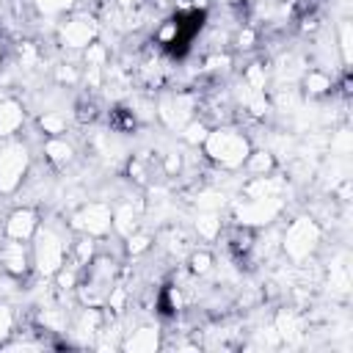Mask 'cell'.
Returning a JSON list of instances; mask_svg holds the SVG:
<instances>
[{
	"mask_svg": "<svg viewBox=\"0 0 353 353\" xmlns=\"http://www.w3.org/2000/svg\"><path fill=\"white\" fill-rule=\"evenodd\" d=\"M201 149L221 168H243V163H245V157H248V152L254 146H251V141L237 127L218 124V127H210Z\"/></svg>",
	"mask_w": 353,
	"mask_h": 353,
	"instance_id": "obj_1",
	"label": "cell"
},
{
	"mask_svg": "<svg viewBox=\"0 0 353 353\" xmlns=\"http://www.w3.org/2000/svg\"><path fill=\"white\" fill-rule=\"evenodd\" d=\"M66 259H69L66 237L55 226H50V223L41 226L39 223V229L33 234V248H30V262H33L36 273L44 276V279H52L63 268Z\"/></svg>",
	"mask_w": 353,
	"mask_h": 353,
	"instance_id": "obj_2",
	"label": "cell"
},
{
	"mask_svg": "<svg viewBox=\"0 0 353 353\" xmlns=\"http://www.w3.org/2000/svg\"><path fill=\"white\" fill-rule=\"evenodd\" d=\"M320 240H323V232H320L317 221L309 215H301L287 226V232L281 237V251L292 262H306L320 248Z\"/></svg>",
	"mask_w": 353,
	"mask_h": 353,
	"instance_id": "obj_3",
	"label": "cell"
},
{
	"mask_svg": "<svg viewBox=\"0 0 353 353\" xmlns=\"http://www.w3.org/2000/svg\"><path fill=\"white\" fill-rule=\"evenodd\" d=\"M30 168V154L22 141H11L0 149V196H11L19 190Z\"/></svg>",
	"mask_w": 353,
	"mask_h": 353,
	"instance_id": "obj_4",
	"label": "cell"
},
{
	"mask_svg": "<svg viewBox=\"0 0 353 353\" xmlns=\"http://www.w3.org/2000/svg\"><path fill=\"white\" fill-rule=\"evenodd\" d=\"M284 210V201L279 196H248L234 207V221L240 226H268L273 223Z\"/></svg>",
	"mask_w": 353,
	"mask_h": 353,
	"instance_id": "obj_5",
	"label": "cell"
},
{
	"mask_svg": "<svg viewBox=\"0 0 353 353\" xmlns=\"http://www.w3.org/2000/svg\"><path fill=\"white\" fill-rule=\"evenodd\" d=\"M72 226L80 229L88 237H108L113 232V207L105 201H85L74 215H72Z\"/></svg>",
	"mask_w": 353,
	"mask_h": 353,
	"instance_id": "obj_6",
	"label": "cell"
},
{
	"mask_svg": "<svg viewBox=\"0 0 353 353\" xmlns=\"http://www.w3.org/2000/svg\"><path fill=\"white\" fill-rule=\"evenodd\" d=\"M99 36V25L91 14H72L58 25V41L66 50H85Z\"/></svg>",
	"mask_w": 353,
	"mask_h": 353,
	"instance_id": "obj_7",
	"label": "cell"
},
{
	"mask_svg": "<svg viewBox=\"0 0 353 353\" xmlns=\"http://www.w3.org/2000/svg\"><path fill=\"white\" fill-rule=\"evenodd\" d=\"M30 251H28V243L25 240H11V237H3L0 243V268L3 273L19 279L30 270Z\"/></svg>",
	"mask_w": 353,
	"mask_h": 353,
	"instance_id": "obj_8",
	"label": "cell"
},
{
	"mask_svg": "<svg viewBox=\"0 0 353 353\" xmlns=\"http://www.w3.org/2000/svg\"><path fill=\"white\" fill-rule=\"evenodd\" d=\"M39 212L33 207H17L8 212L6 223H3V234L11 237V240H33L36 229H39Z\"/></svg>",
	"mask_w": 353,
	"mask_h": 353,
	"instance_id": "obj_9",
	"label": "cell"
},
{
	"mask_svg": "<svg viewBox=\"0 0 353 353\" xmlns=\"http://www.w3.org/2000/svg\"><path fill=\"white\" fill-rule=\"evenodd\" d=\"M124 350L130 353H154L160 347V331L157 325H141L132 334H127V339L121 342Z\"/></svg>",
	"mask_w": 353,
	"mask_h": 353,
	"instance_id": "obj_10",
	"label": "cell"
},
{
	"mask_svg": "<svg viewBox=\"0 0 353 353\" xmlns=\"http://www.w3.org/2000/svg\"><path fill=\"white\" fill-rule=\"evenodd\" d=\"M25 124V108L17 99H0V138H11Z\"/></svg>",
	"mask_w": 353,
	"mask_h": 353,
	"instance_id": "obj_11",
	"label": "cell"
},
{
	"mask_svg": "<svg viewBox=\"0 0 353 353\" xmlns=\"http://www.w3.org/2000/svg\"><path fill=\"white\" fill-rule=\"evenodd\" d=\"M273 168H276V157L268 149H251L245 163H243V171L251 174V179L254 176H268V174H273Z\"/></svg>",
	"mask_w": 353,
	"mask_h": 353,
	"instance_id": "obj_12",
	"label": "cell"
},
{
	"mask_svg": "<svg viewBox=\"0 0 353 353\" xmlns=\"http://www.w3.org/2000/svg\"><path fill=\"white\" fill-rule=\"evenodd\" d=\"M44 157H47L52 165H66V163H72V157H74V146H72L63 135H52V138L44 141Z\"/></svg>",
	"mask_w": 353,
	"mask_h": 353,
	"instance_id": "obj_13",
	"label": "cell"
},
{
	"mask_svg": "<svg viewBox=\"0 0 353 353\" xmlns=\"http://www.w3.org/2000/svg\"><path fill=\"white\" fill-rule=\"evenodd\" d=\"M138 229V212L132 210V204H121L113 210V232L121 237H130Z\"/></svg>",
	"mask_w": 353,
	"mask_h": 353,
	"instance_id": "obj_14",
	"label": "cell"
},
{
	"mask_svg": "<svg viewBox=\"0 0 353 353\" xmlns=\"http://www.w3.org/2000/svg\"><path fill=\"white\" fill-rule=\"evenodd\" d=\"M196 232L204 240H215L221 234V212L218 210H199V215H196Z\"/></svg>",
	"mask_w": 353,
	"mask_h": 353,
	"instance_id": "obj_15",
	"label": "cell"
},
{
	"mask_svg": "<svg viewBox=\"0 0 353 353\" xmlns=\"http://www.w3.org/2000/svg\"><path fill=\"white\" fill-rule=\"evenodd\" d=\"M303 88H306V94H312V97H323V94H328V91L334 88V80H331L325 72H320V69H309V72L303 74Z\"/></svg>",
	"mask_w": 353,
	"mask_h": 353,
	"instance_id": "obj_16",
	"label": "cell"
},
{
	"mask_svg": "<svg viewBox=\"0 0 353 353\" xmlns=\"http://www.w3.org/2000/svg\"><path fill=\"white\" fill-rule=\"evenodd\" d=\"M66 127H69V119H66L63 113H58V110H44V113L39 116V130L47 132L50 138H52V135H63Z\"/></svg>",
	"mask_w": 353,
	"mask_h": 353,
	"instance_id": "obj_17",
	"label": "cell"
},
{
	"mask_svg": "<svg viewBox=\"0 0 353 353\" xmlns=\"http://www.w3.org/2000/svg\"><path fill=\"white\" fill-rule=\"evenodd\" d=\"M207 132H210V124L201 121V119H190V121L182 124V141L190 143V146H201Z\"/></svg>",
	"mask_w": 353,
	"mask_h": 353,
	"instance_id": "obj_18",
	"label": "cell"
},
{
	"mask_svg": "<svg viewBox=\"0 0 353 353\" xmlns=\"http://www.w3.org/2000/svg\"><path fill=\"white\" fill-rule=\"evenodd\" d=\"M212 265H215V259H212V254H210L207 248H196V251H190L188 268H190L193 276H207V273L212 270Z\"/></svg>",
	"mask_w": 353,
	"mask_h": 353,
	"instance_id": "obj_19",
	"label": "cell"
},
{
	"mask_svg": "<svg viewBox=\"0 0 353 353\" xmlns=\"http://www.w3.org/2000/svg\"><path fill=\"white\" fill-rule=\"evenodd\" d=\"M124 248H127V254H130V256H138V254H143V251H149V248H152V234H149V232L135 229L130 237H124Z\"/></svg>",
	"mask_w": 353,
	"mask_h": 353,
	"instance_id": "obj_20",
	"label": "cell"
},
{
	"mask_svg": "<svg viewBox=\"0 0 353 353\" xmlns=\"http://www.w3.org/2000/svg\"><path fill=\"white\" fill-rule=\"evenodd\" d=\"M243 83H245L248 88H254V91H265V66H262V63H251V66H245V72H243Z\"/></svg>",
	"mask_w": 353,
	"mask_h": 353,
	"instance_id": "obj_21",
	"label": "cell"
},
{
	"mask_svg": "<svg viewBox=\"0 0 353 353\" xmlns=\"http://www.w3.org/2000/svg\"><path fill=\"white\" fill-rule=\"evenodd\" d=\"M350 149H353V138H350V130H347V127L336 130V132H334V138H331V152L345 157V154H350Z\"/></svg>",
	"mask_w": 353,
	"mask_h": 353,
	"instance_id": "obj_22",
	"label": "cell"
},
{
	"mask_svg": "<svg viewBox=\"0 0 353 353\" xmlns=\"http://www.w3.org/2000/svg\"><path fill=\"white\" fill-rule=\"evenodd\" d=\"M11 334H14V312L8 303H0V347L8 342Z\"/></svg>",
	"mask_w": 353,
	"mask_h": 353,
	"instance_id": "obj_23",
	"label": "cell"
},
{
	"mask_svg": "<svg viewBox=\"0 0 353 353\" xmlns=\"http://www.w3.org/2000/svg\"><path fill=\"white\" fill-rule=\"evenodd\" d=\"M223 201H226L223 193H218V190H204V193H199L196 207H199V210H218V212H221Z\"/></svg>",
	"mask_w": 353,
	"mask_h": 353,
	"instance_id": "obj_24",
	"label": "cell"
},
{
	"mask_svg": "<svg viewBox=\"0 0 353 353\" xmlns=\"http://www.w3.org/2000/svg\"><path fill=\"white\" fill-rule=\"evenodd\" d=\"M33 3L41 14H63V11L74 8L77 0H33Z\"/></svg>",
	"mask_w": 353,
	"mask_h": 353,
	"instance_id": "obj_25",
	"label": "cell"
},
{
	"mask_svg": "<svg viewBox=\"0 0 353 353\" xmlns=\"http://www.w3.org/2000/svg\"><path fill=\"white\" fill-rule=\"evenodd\" d=\"M83 52H85V66H91V69H102V66H105L108 52H105V47H102V44H97V41H94V44H88Z\"/></svg>",
	"mask_w": 353,
	"mask_h": 353,
	"instance_id": "obj_26",
	"label": "cell"
},
{
	"mask_svg": "<svg viewBox=\"0 0 353 353\" xmlns=\"http://www.w3.org/2000/svg\"><path fill=\"white\" fill-rule=\"evenodd\" d=\"M339 47H342V55H345V63H347L350 61V22L339 25Z\"/></svg>",
	"mask_w": 353,
	"mask_h": 353,
	"instance_id": "obj_27",
	"label": "cell"
},
{
	"mask_svg": "<svg viewBox=\"0 0 353 353\" xmlns=\"http://www.w3.org/2000/svg\"><path fill=\"white\" fill-rule=\"evenodd\" d=\"M179 168H182V157H179L176 152L165 154V160H163V174H165V176H174V174H179Z\"/></svg>",
	"mask_w": 353,
	"mask_h": 353,
	"instance_id": "obj_28",
	"label": "cell"
},
{
	"mask_svg": "<svg viewBox=\"0 0 353 353\" xmlns=\"http://www.w3.org/2000/svg\"><path fill=\"white\" fill-rule=\"evenodd\" d=\"M254 41H256V33H254L251 28H243V30L237 33V47H240V50H248V47H254Z\"/></svg>",
	"mask_w": 353,
	"mask_h": 353,
	"instance_id": "obj_29",
	"label": "cell"
},
{
	"mask_svg": "<svg viewBox=\"0 0 353 353\" xmlns=\"http://www.w3.org/2000/svg\"><path fill=\"white\" fill-rule=\"evenodd\" d=\"M176 30H179V25H176V22H168V25H165V28H163V30L157 33V41L168 44V41H171V39L176 36Z\"/></svg>",
	"mask_w": 353,
	"mask_h": 353,
	"instance_id": "obj_30",
	"label": "cell"
},
{
	"mask_svg": "<svg viewBox=\"0 0 353 353\" xmlns=\"http://www.w3.org/2000/svg\"><path fill=\"white\" fill-rule=\"evenodd\" d=\"M19 55H22V66H33V63H36V50H33L30 44H22Z\"/></svg>",
	"mask_w": 353,
	"mask_h": 353,
	"instance_id": "obj_31",
	"label": "cell"
},
{
	"mask_svg": "<svg viewBox=\"0 0 353 353\" xmlns=\"http://www.w3.org/2000/svg\"><path fill=\"white\" fill-rule=\"evenodd\" d=\"M229 55H212V58H207V69H226L229 66Z\"/></svg>",
	"mask_w": 353,
	"mask_h": 353,
	"instance_id": "obj_32",
	"label": "cell"
},
{
	"mask_svg": "<svg viewBox=\"0 0 353 353\" xmlns=\"http://www.w3.org/2000/svg\"><path fill=\"white\" fill-rule=\"evenodd\" d=\"M77 72L72 66H58V80H69V83H77Z\"/></svg>",
	"mask_w": 353,
	"mask_h": 353,
	"instance_id": "obj_33",
	"label": "cell"
},
{
	"mask_svg": "<svg viewBox=\"0 0 353 353\" xmlns=\"http://www.w3.org/2000/svg\"><path fill=\"white\" fill-rule=\"evenodd\" d=\"M116 3H119V6H121V8H130V6H132V3H135V0H116Z\"/></svg>",
	"mask_w": 353,
	"mask_h": 353,
	"instance_id": "obj_34",
	"label": "cell"
}]
</instances>
